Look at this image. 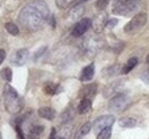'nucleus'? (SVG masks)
<instances>
[{"instance_id": "473e14b6", "label": "nucleus", "mask_w": 149, "mask_h": 139, "mask_svg": "<svg viewBox=\"0 0 149 139\" xmlns=\"http://www.w3.org/2000/svg\"><path fill=\"white\" fill-rule=\"evenodd\" d=\"M48 139H56V129H55V128H52Z\"/></svg>"}, {"instance_id": "f257e3e1", "label": "nucleus", "mask_w": 149, "mask_h": 139, "mask_svg": "<svg viewBox=\"0 0 149 139\" xmlns=\"http://www.w3.org/2000/svg\"><path fill=\"white\" fill-rule=\"evenodd\" d=\"M49 7L44 0H32L19 12V21L28 31H37L49 18Z\"/></svg>"}, {"instance_id": "f8f14e48", "label": "nucleus", "mask_w": 149, "mask_h": 139, "mask_svg": "<svg viewBox=\"0 0 149 139\" xmlns=\"http://www.w3.org/2000/svg\"><path fill=\"white\" fill-rule=\"evenodd\" d=\"M96 91H97V85L96 83H90V85H86L85 87L81 88V90L79 92V96L81 98H90V99H92L94 96L96 95Z\"/></svg>"}, {"instance_id": "4c0bfd02", "label": "nucleus", "mask_w": 149, "mask_h": 139, "mask_svg": "<svg viewBox=\"0 0 149 139\" xmlns=\"http://www.w3.org/2000/svg\"><path fill=\"white\" fill-rule=\"evenodd\" d=\"M0 139H2V135H1V132H0Z\"/></svg>"}, {"instance_id": "c756f323", "label": "nucleus", "mask_w": 149, "mask_h": 139, "mask_svg": "<svg viewBox=\"0 0 149 139\" xmlns=\"http://www.w3.org/2000/svg\"><path fill=\"white\" fill-rule=\"evenodd\" d=\"M46 49H47V47H46V46H44V47L39 48V49H38V52H36V54H35V56H33V59H35V61H37L39 57H41V56H42V54L46 52Z\"/></svg>"}, {"instance_id": "412c9836", "label": "nucleus", "mask_w": 149, "mask_h": 139, "mask_svg": "<svg viewBox=\"0 0 149 139\" xmlns=\"http://www.w3.org/2000/svg\"><path fill=\"white\" fill-rule=\"evenodd\" d=\"M118 124H119L120 128L131 129V128H134V127H135L136 121H135V119H133V118H122V119L118 121Z\"/></svg>"}, {"instance_id": "9b49d317", "label": "nucleus", "mask_w": 149, "mask_h": 139, "mask_svg": "<svg viewBox=\"0 0 149 139\" xmlns=\"http://www.w3.org/2000/svg\"><path fill=\"white\" fill-rule=\"evenodd\" d=\"M108 15L106 13H101L99 14L94 21H92V26L94 28V31L95 32H102L103 29L106 28L107 25V22H108Z\"/></svg>"}, {"instance_id": "6ab92c4d", "label": "nucleus", "mask_w": 149, "mask_h": 139, "mask_svg": "<svg viewBox=\"0 0 149 139\" xmlns=\"http://www.w3.org/2000/svg\"><path fill=\"white\" fill-rule=\"evenodd\" d=\"M136 65H138V58H136V57H131L130 59L125 63V65L122 66L120 74H129Z\"/></svg>"}, {"instance_id": "4468645a", "label": "nucleus", "mask_w": 149, "mask_h": 139, "mask_svg": "<svg viewBox=\"0 0 149 139\" xmlns=\"http://www.w3.org/2000/svg\"><path fill=\"white\" fill-rule=\"evenodd\" d=\"M120 71H122V66L119 64H112L102 70L101 75L102 78H111V76L117 75L118 73H120Z\"/></svg>"}, {"instance_id": "f03ea898", "label": "nucleus", "mask_w": 149, "mask_h": 139, "mask_svg": "<svg viewBox=\"0 0 149 139\" xmlns=\"http://www.w3.org/2000/svg\"><path fill=\"white\" fill-rule=\"evenodd\" d=\"M3 103L5 108L10 114H17L23 108V99L19 97L16 89L9 85H6L3 88Z\"/></svg>"}, {"instance_id": "1a4fd4ad", "label": "nucleus", "mask_w": 149, "mask_h": 139, "mask_svg": "<svg viewBox=\"0 0 149 139\" xmlns=\"http://www.w3.org/2000/svg\"><path fill=\"white\" fill-rule=\"evenodd\" d=\"M29 57H30L29 50L26 48H22V49H19V50L14 52V55L10 58V62L15 66H23L28 62Z\"/></svg>"}, {"instance_id": "39448f33", "label": "nucleus", "mask_w": 149, "mask_h": 139, "mask_svg": "<svg viewBox=\"0 0 149 139\" xmlns=\"http://www.w3.org/2000/svg\"><path fill=\"white\" fill-rule=\"evenodd\" d=\"M130 105V98L127 95L119 92L116 94L108 103V109L110 112H123L124 109L127 108V106Z\"/></svg>"}, {"instance_id": "cd10ccee", "label": "nucleus", "mask_w": 149, "mask_h": 139, "mask_svg": "<svg viewBox=\"0 0 149 139\" xmlns=\"http://www.w3.org/2000/svg\"><path fill=\"white\" fill-rule=\"evenodd\" d=\"M117 24H118V19H117V18H109L108 22H107L106 28H107V29H113Z\"/></svg>"}, {"instance_id": "2eb2a0df", "label": "nucleus", "mask_w": 149, "mask_h": 139, "mask_svg": "<svg viewBox=\"0 0 149 139\" xmlns=\"http://www.w3.org/2000/svg\"><path fill=\"white\" fill-rule=\"evenodd\" d=\"M38 114L40 118L45 119V120H48V121H52L54 120L56 116V111L52 107H40L38 109Z\"/></svg>"}, {"instance_id": "c9c22d12", "label": "nucleus", "mask_w": 149, "mask_h": 139, "mask_svg": "<svg viewBox=\"0 0 149 139\" xmlns=\"http://www.w3.org/2000/svg\"><path fill=\"white\" fill-rule=\"evenodd\" d=\"M85 1H88V0H79V2H85Z\"/></svg>"}, {"instance_id": "bb28decb", "label": "nucleus", "mask_w": 149, "mask_h": 139, "mask_svg": "<svg viewBox=\"0 0 149 139\" xmlns=\"http://www.w3.org/2000/svg\"><path fill=\"white\" fill-rule=\"evenodd\" d=\"M14 125V129L16 131V136H17V139H25V135L22 130V127L21 124H13Z\"/></svg>"}, {"instance_id": "f3484780", "label": "nucleus", "mask_w": 149, "mask_h": 139, "mask_svg": "<svg viewBox=\"0 0 149 139\" xmlns=\"http://www.w3.org/2000/svg\"><path fill=\"white\" fill-rule=\"evenodd\" d=\"M44 131H45V127L44 125H41V124L32 125L31 129L29 130L28 139H40L41 135L44 133Z\"/></svg>"}, {"instance_id": "b1692460", "label": "nucleus", "mask_w": 149, "mask_h": 139, "mask_svg": "<svg viewBox=\"0 0 149 139\" xmlns=\"http://www.w3.org/2000/svg\"><path fill=\"white\" fill-rule=\"evenodd\" d=\"M1 78L6 81V82H10L12 79H13V72L10 67H5V69L1 71Z\"/></svg>"}, {"instance_id": "f704fd0d", "label": "nucleus", "mask_w": 149, "mask_h": 139, "mask_svg": "<svg viewBox=\"0 0 149 139\" xmlns=\"http://www.w3.org/2000/svg\"><path fill=\"white\" fill-rule=\"evenodd\" d=\"M120 1H135V2H140V0H113V2H120Z\"/></svg>"}, {"instance_id": "ddd939ff", "label": "nucleus", "mask_w": 149, "mask_h": 139, "mask_svg": "<svg viewBox=\"0 0 149 139\" xmlns=\"http://www.w3.org/2000/svg\"><path fill=\"white\" fill-rule=\"evenodd\" d=\"M94 73H95V66H94L93 63L88 64L87 66H85L81 73H80V76H79V80L83 81V82H87V81H91L93 79Z\"/></svg>"}, {"instance_id": "9d476101", "label": "nucleus", "mask_w": 149, "mask_h": 139, "mask_svg": "<svg viewBox=\"0 0 149 139\" xmlns=\"http://www.w3.org/2000/svg\"><path fill=\"white\" fill-rule=\"evenodd\" d=\"M85 13V6L83 2H78L76 3L72 8H70V10L68 12V16H67V19L68 22L72 23V22H76L77 19L81 17Z\"/></svg>"}, {"instance_id": "0eeeda50", "label": "nucleus", "mask_w": 149, "mask_h": 139, "mask_svg": "<svg viewBox=\"0 0 149 139\" xmlns=\"http://www.w3.org/2000/svg\"><path fill=\"white\" fill-rule=\"evenodd\" d=\"M91 26H92V19L91 18L88 17L81 18V19H79L77 22V24L74 26V29L71 31V34L74 38H79V36L85 34Z\"/></svg>"}, {"instance_id": "4be33fe9", "label": "nucleus", "mask_w": 149, "mask_h": 139, "mask_svg": "<svg viewBox=\"0 0 149 139\" xmlns=\"http://www.w3.org/2000/svg\"><path fill=\"white\" fill-rule=\"evenodd\" d=\"M5 29H6V31H7L9 34H12V35H17L19 33V28H17V25L14 24L13 22L6 23V24H5Z\"/></svg>"}, {"instance_id": "7c9ffc66", "label": "nucleus", "mask_w": 149, "mask_h": 139, "mask_svg": "<svg viewBox=\"0 0 149 139\" xmlns=\"http://www.w3.org/2000/svg\"><path fill=\"white\" fill-rule=\"evenodd\" d=\"M140 79L145 83H149V70H146L145 72H142V74L140 75Z\"/></svg>"}, {"instance_id": "6e6552de", "label": "nucleus", "mask_w": 149, "mask_h": 139, "mask_svg": "<svg viewBox=\"0 0 149 139\" xmlns=\"http://www.w3.org/2000/svg\"><path fill=\"white\" fill-rule=\"evenodd\" d=\"M115 123V116L113 115H101L95 119L93 123V129L96 133H99L101 130L111 127Z\"/></svg>"}, {"instance_id": "5701e85b", "label": "nucleus", "mask_w": 149, "mask_h": 139, "mask_svg": "<svg viewBox=\"0 0 149 139\" xmlns=\"http://www.w3.org/2000/svg\"><path fill=\"white\" fill-rule=\"evenodd\" d=\"M76 0H55V5L60 9H68L70 6H72Z\"/></svg>"}, {"instance_id": "e433bc0d", "label": "nucleus", "mask_w": 149, "mask_h": 139, "mask_svg": "<svg viewBox=\"0 0 149 139\" xmlns=\"http://www.w3.org/2000/svg\"><path fill=\"white\" fill-rule=\"evenodd\" d=\"M147 63H148V64H149V55H148V56H147Z\"/></svg>"}, {"instance_id": "393cba45", "label": "nucleus", "mask_w": 149, "mask_h": 139, "mask_svg": "<svg viewBox=\"0 0 149 139\" xmlns=\"http://www.w3.org/2000/svg\"><path fill=\"white\" fill-rule=\"evenodd\" d=\"M110 137H111V127H108L97 133L96 139H109Z\"/></svg>"}, {"instance_id": "c85d7f7f", "label": "nucleus", "mask_w": 149, "mask_h": 139, "mask_svg": "<svg viewBox=\"0 0 149 139\" xmlns=\"http://www.w3.org/2000/svg\"><path fill=\"white\" fill-rule=\"evenodd\" d=\"M71 118H72V115H71L70 111H65V112L62 114V123H67V122H69L70 120H71Z\"/></svg>"}, {"instance_id": "20e7f679", "label": "nucleus", "mask_w": 149, "mask_h": 139, "mask_svg": "<svg viewBox=\"0 0 149 139\" xmlns=\"http://www.w3.org/2000/svg\"><path fill=\"white\" fill-rule=\"evenodd\" d=\"M140 2L135 1H120V2H113L112 6V14L119 15V16H129L132 15L138 8Z\"/></svg>"}, {"instance_id": "423d86ee", "label": "nucleus", "mask_w": 149, "mask_h": 139, "mask_svg": "<svg viewBox=\"0 0 149 139\" xmlns=\"http://www.w3.org/2000/svg\"><path fill=\"white\" fill-rule=\"evenodd\" d=\"M101 47H102V41L100 39L88 38L83 42V49L88 56H95L100 52Z\"/></svg>"}, {"instance_id": "dca6fc26", "label": "nucleus", "mask_w": 149, "mask_h": 139, "mask_svg": "<svg viewBox=\"0 0 149 139\" xmlns=\"http://www.w3.org/2000/svg\"><path fill=\"white\" fill-rule=\"evenodd\" d=\"M63 90V88L61 87L60 85L54 83V82H47L44 86V92L48 96H54V95H58L61 94Z\"/></svg>"}, {"instance_id": "a878e982", "label": "nucleus", "mask_w": 149, "mask_h": 139, "mask_svg": "<svg viewBox=\"0 0 149 139\" xmlns=\"http://www.w3.org/2000/svg\"><path fill=\"white\" fill-rule=\"evenodd\" d=\"M109 2H110V0H96L95 1V8L100 12H103L107 8V6L109 5Z\"/></svg>"}, {"instance_id": "2f4dec72", "label": "nucleus", "mask_w": 149, "mask_h": 139, "mask_svg": "<svg viewBox=\"0 0 149 139\" xmlns=\"http://www.w3.org/2000/svg\"><path fill=\"white\" fill-rule=\"evenodd\" d=\"M5 58H6V52L3 49H0V65L2 64V62L5 61Z\"/></svg>"}, {"instance_id": "aec40b11", "label": "nucleus", "mask_w": 149, "mask_h": 139, "mask_svg": "<svg viewBox=\"0 0 149 139\" xmlns=\"http://www.w3.org/2000/svg\"><path fill=\"white\" fill-rule=\"evenodd\" d=\"M92 128H93V125H92L91 122H86V123H84V124L79 128V130H78V132H77V135H76V139H80V138H83L84 136L88 135V132L91 131Z\"/></svg>"}, {"instance_id": "7ed1b4c3", "label": "nucleus", "mask_w": 149, "mask_h": 139, "mask_svg": "<svg viewBox=\"0 0 149 139\" xmlns=\"http://www.w3.org/2000/svg\"><path fill=\"white\" fill-rule=\"evenodd\" d=\"M148 21V15L145 12H139L138 14H135L133 18H131V21L124 26V32L125 33H134L136 31H139L140 29H142Z\"/></svg>"}, {"instance_id": "a211bd4d", "label": "nucleus", "mask_w": 149, "mask_h": 139, "mask_svg": "<svg viewBox=\"0 0 149 139\" xmlns=\"http://www.w3.org/2000/svg\"><path fill=\"white\" fill-rule=\"evenodd\" d=\"M92 108V99L90 98H81V100L79 102L77 111L79 114H86L91 111Z\"/></svg>"}, {"instance_id": "72a5a7b5", "label": "nucleus", "mask_w": 149, "mask_h": 139, "mask_svg": "<svg viewBox=\"0 0 149 139\" xmlns=\"http://www.w3.org/2000/svg\"><path fill=\"white\" fill-rule=\"evenodd\" d=\"M51 18V25L53 26V28H55V19H54V16H52Z\"/></svg>"}]
</instances>
